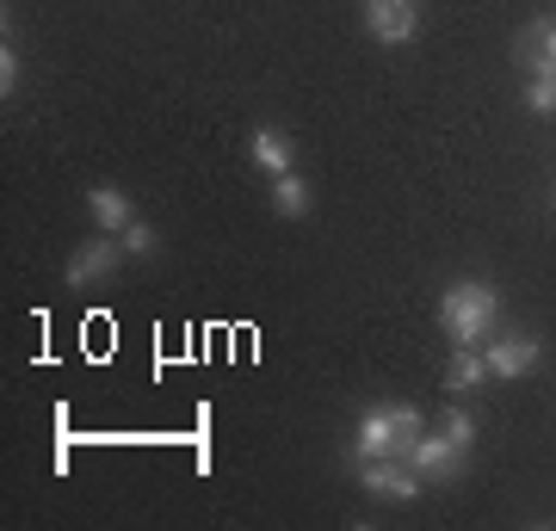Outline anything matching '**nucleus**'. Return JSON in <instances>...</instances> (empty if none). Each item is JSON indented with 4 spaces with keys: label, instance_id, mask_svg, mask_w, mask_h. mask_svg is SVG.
Listing matches in <instances>:
<instances>
[{
    "label": "nucleus",
    "instance_id": "obj_7",
    "mask_svg": "<svg viewBox=\"0 0 556 531\" xmlns=\"http://www.w3.org/2000/svg\"><path fill=\"white\" fill-rule=\"evenodd\" d=\"M365 31L378 43H415L420 31L415 0H365Z\"/></svg>",
    "mask_w": 556,
    "mask_h": 531
},
{
    "label": "nucleus",
    "instance_id": "obj_16",
    "mask_svg": "<svg viewBox=\"0 0 556 531\" xmlns=\"http://www.w3.org/2000/svg\"><path fill=\"white\" fill-rule=\"evenodd\" d=\"M13 87H20V50H13V38H7V50H0V93L13 99Z\"/></svg>",
    "mask_w": 556,
    "mask_h": 531
},
{
    "label": "nucleus",
    "instance_id": "obj_10",
    "mask_svg": "<svg viewBox=\"0 0 556 531\" xmlns=\"http://www.w3.org/2000/svg\"><path fill=\"white\" fill-rule=\"evenodd\" d=\"M489 383V358H482V346H452V365H445V390L452 395H470Z\"/></svg>",
    "mask_w": 556,
    "mask_h": 531
},
{
    "label": "nucleus",
    "instance_id": "obj_11",
    "mask_svg": "<svg viewBox=\"0 0 556 531\" xmlns=\"http://www.w3.org/2000/svg\"><path fill=\"white\" fill-rule=\"evenodd\" d=\"M248 155H254V167H266V174H291V161H298V149H291V137L285 130H254V142H248Z\"/></svg>",
    "mask_w": 556,
    "mask_h": 531
},
{
    "label": "nucleus",
    "instance_id": "obj_15",
    "mask_svg": "<svg viewBox=\"0 0 556 531\" xmlns=\"http://www.w3.org/2000/svg\"><path fill=\"white\" fill-rule=\"evenodd\" d=\"M439 433H445V439H457V445H470V439H477V420H470L464 408H445V420H439Z\"/></svg>",
    "mask_w": 556,
    "mask_h": 531
},
{
    "label": "nucleus",
    "instance_id": "obj_5",
    "mask_svg": "<svg viewBox=\"0 0 556 531\" xmlns=\"http://www.w3.org/2000/svg\"><path fill=\"white\" fill-rule=\"evenodd\" d=\"M358 482H365V494H378V501H415V494L427 489L408 457H371Z\"/></svg>",
    "mask_w": 556,
    "mask_h": 531
},
{
    "label": "nucleus",
    "instance_id": "obj_13",
    "mask_svg": "<svg viewBox=\"0 0 556 531\" xmlns=\"http://www.w3.org/2000/svg\"><path fill=\"white\" fill-rule=\"evenodd\" d=\"M526 112H532V118H556V75L526 80Z\"/></svg>",
    "mask_w": 556,
    "mask_h": 531
},
{
    "label": "nucleus",
    "instance_id": "obj_6",
    "mask_svg": "<svg viewBox=\"0 0 556 531\" xmlns=\"http://www.w3.org/2000/svg\"><path fill=\"white\" fill-rule=\"evenodd\" d=\"M482 358H489V377H526L538 371V358H544V346H538V334H495L489 346H482Z\"/></svg>",
    "mask_w": 556,
    "mask_h": 531
},
{
    "label": "nucleus",
    "instance_id": "obj_3",
    "mask_svg": "<svg viewBox=\"0 0 556 531\" xmlns=\"http://www.w3.org/2000/svg\"><path fill=\"white\" fill-rule=\"evenodd\" d=\"M118 266H124V241H112V236L80 241L75 254H68V266H62V285H68V291H87V285L112 278Z\"/></svg>",
    "mask_w": 556,
    "mask_h": 531
},
{
    "label": "nucleus",
    "instance_id": "obj_8",
    "mask_svg": "<svg viewBox=\"0 0 556 531\" xmlns=\"http://www.w3.org/2000/svg\"><path fill=\"white\" fill-rule=\"evenodd\" d=\"M514 62L526 68V75H556V20H532V25H526V31H519Z\"/></svg>",
    "mask_w": 556,
    "mask_h": 531
},
{
    "label": "nucleus",
    "instance_id": "obj_14",
    "mask_svg": "<svg viewBox=\"0 0 556 531\" xmlns=\"http://www.w3.org/2000/svg\"><path fill=\"white\" fill-rule=\"evenodd\" d=\"M118 241H124V254H130V260H149V254H155V248H161V236H155V229H149V223H142V217L130 223V229H124Z\"/></svg>",
    "mask_w": 556,
    "mask_h": 531
},
{
    "label": "nucleus",
    "instance_id": "obj_17",
    "mask_svg": "<svg viewBox=\"0 0 556 531\" xmlns=\"http://www.w3.org/2000/svg\"><path fill=\"white\" fill-rule=\"evenodd\" d=\"M551 204H556V192H551Z\"/></svg>",
    "mask_w": 556,
    "mask_h": 531
},
{
    "label": "nucleus",
    "instance_id": "obj_1",
    "mask_svg": "<svg viewBox=\"0 0 556 531\" xmlns=\"http://www.w3.org/2000/svg\"><path fill=\"white\" fill-rule=\"evenodd\" d=\"M495 321H501V291L489 278H457V285H445V296H439V328H445L452 346L495 340Z\"/></svg>",
    "mask_w": 556,
    "mask_h": 531
},
{
    "label": "nucleus",
    "instance_id": "obj_2",
    "mask_svg": "<svg viewBox=\"0 0 556 531\" xmlns=\"http://www.w3.org/2000/svg\"><path fill=\"white\" fill-rule=\"evenodd\" d=\"M420 439V414L415 408H396V402H383L358 420V457L371 464V457H408V445Z\"/></svg>",
    "mask_w": 556,
    "mask_h": 531
},
{
    "label": "nucleus",
    "instance_id": "obj_9",
    "mask_svg": "<svg viewBox=\"0 0 556 531\" xmlns=\"http://www.w3.org/2000/svg\"><path fill=\"white\" fill-rule=\"evenodd\" d=\"M87 211H93V223H100L105 236H124V229L137 223V211H130V198H124L118 186H93V192H87Z\"/></svg>",
    "mask_w": 556,
    "mask_h": 531
},
{
    "label": "nucleus",
    "instance_id": "obj_4",
    "mask_svg": "<svg viewBox=\"0 0 556 531\" xmlns=\"http://www.w3.org/2000/svg\"><path fill=\"white\" fill-rule=\"evenodd\" d=\"M408 464H415L420 482H452L457 470H464V445L445 433H420L415 445H408Z\"/></svg>",
    "mask_w": 556,
    "mask_h": 531
},
{
    "label": "nucleus",
    "instance_id": "obj_12",
    "mask_svg": "<svg viewBox=\"0 0 556 531\" xmlns=\"http://www.w3.org/2000/svg\"><path fill=\"white\" fill-rule=\"evenodd\" d=\"M309 204H316V198H309V186H303L298 174H278V186H273V211L278 217H309Z\"/></svg>",
    "mask_w": 556,
    "mask_h": 531
}]
</instances>
